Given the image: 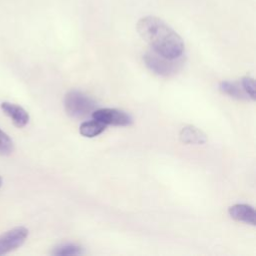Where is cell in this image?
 <instances>
[{
    "instance_id": "5bb4252c",
    "label": "cell",
    "mask_w": 256,
    "mask_h": 256,
    "mask_svg": "<svg viewBox=\"0 0 256 256\" xmlns=\"http://www.w3.org/2000/svg\"><path fill=\"white\" fill-rule=\"evenodd\" d=\"M1 185H2V178H1V176H0V187H1Z\"/></svg>"
},
{
    "instance_id": "9c48e42d",
    "label": "cell",
    "mask_w": 256,
    "mask_h": 256,
    "mask_svg": "<svg viewBox=\"0 0 256 256\" xmlns=\"http://www.w3.org/2000/svg\"><path fill=\"white\" fill-rule=\"evenodd\" d=\"M106 129V125L98 120H91L83 122L79 127V132L82 136L87 138H93L101 134Z\"/></svg>"
},
{
    "instance_id": "277c9868",
    "label": "cell",
    "mask_w": 256,
    "mask_h": 256,
    "mask_svg": "<svg viewBox=\"0 0 256 256\" xmlns=\"http://www.w3.org/2000/svg\"><path fill=\"white\" fill-rule=\"evenodd\" d=\"M92 117L105 125L129 126L132 124V117L129 114L114 108L96 109L93 111Z\"/></svg>"
},
{
    "instance_id": "7c38bea8",
    "label": "cell",
    "mask_w": 256,
    "mask_h": 256,
    "mask_svg": "<svg viewBox=\"0 0 256 256\" xmlns=\"http://www.w3.org/2000/svg\"><path fill=\"white\" fill-rule=\"evenodd\" d=\"M14 150V144L11 138L0 129V155H9Z\"/></svg>"
},
{
    "instance_id": "6da1fadb",
    "label": "cell",
    "mask_w": 256,
    "mask_h": 256,
    "mask_svg": "<svg viewBox=\"0 0 256 256\" xmlns=\"http://www.w3.org/2000/svg\"><path fill=\"white\" fill-rule=\"evenodd\" d=\"M137 31L152 51L169 59L180 58L184 51L182 38L163 20L145 16L137 22Z\"/></svg>"
},
{
    "instance_id": "52a82bcc",
    "label": "cell",
    "mask_w": 256,
    "mask_h": 256,
    "mask_svg": "<svg viewBox=\"0 0 256 256\" xmlns=\"http://www.w3.org/2000/svg\"><path fill=\"white\" fill-rule=\"evenodd\" d=\"M229 215L231 218L241 221L250 225H255V211L254 208L248 204H235L232 205L229 210Z\"/></svg>"
},
{
    "instance_id": "4fadbf2b",
    "label": "cell",
    "mask_w": 256,
    "mask_h": 256,
    "mask_svg": "<svg viewBox=\"0 0 256 256\" xmlns=\"http://www.w3.org/2000/svg\"><path fill=\"white\" fill-rule=\"evenodd\" d=\"M241 85L244 92L248 95L249 98L255 100V82L252 77L245 76L241 79Z\"/></svg>"
},
{
    "instance_id": "7a4b0ae2",
    "label": "cell",
    "mask_w": 256,
    "mask_h": 256,
    "mask_svg": "<svg viewBox=\"0 0 256 256\" xmlns=\"http://www.w3.org/2000/svg\"><path fill=\"white\" fill-rule=\"evenodd\" d=\"M64 107L68 115L78 118L93 112L96 108V102L79 90H71L65 95Z\"/></svg>"
},
{
    "instance_id": "8fae6325",
    "label": "cell",
    "mask_w": 256,
    "mask_h": 256,
    "mask_svg": "<svg viewBox=\"0 0 256 256\" xmlns=\"http://www.w3.org/2000/svg\"><path fill=\"white\" fill-rule=\"evenodd\" d=\"M82 253H83V248L74 243L60 244L56 246L52 251V254L57 256H75V255H80Z\"/></svg>"
},
{
    "instance_id": "ba28073f",
    "label": "cell",
    "mask_w": 256,
    "mask_h": 256,
    "mask_svg": "<svg viewBox=\"0 0 256 256\" xmlns=\"http://www.w3.org/2000/svg\"><path fill=\"white\" fill-rule=\"evenodd\" d=\"M180 140L185 143V144H204L207 141L206 134L200 130L199 128L193 126V125H188L185 126L181 129L180 134H179Z\"/></svg>"
},
{
    "instance_id": "3957f363",
    "label": "cell",
    "mask_w": 256,
    "mask_h": 256,
    "mask_svg": "<svg viewBox=\"0 0 256 256\" xmlns=\"http://www.w3.org/2000/svg\"><path fill=\"white\" fill-rule=\"evenodd\" d=\"M166 58L154 51H149L144 54L143 60L146 66L154 73L160 76H170L174 74L181 65V60Z\"/></svg>"
},
{
    "instance_id": "5b68a950",
    "label": "cell",
    "mask_w": 256,
    "mask_h": 256,
    "mask_svg": "<svg viewBox=\"0 0 256 256\" xmlns=\"http://www.w3.org/2000/svg\"><path fill=\"white\" fill-rule=\"evenodd\" d=\"M28 236V229L18 226L0 235V255L9 253L19 248Z\"/></svg>"
},
{
    "instance_id": "8992f818",
    "label": "cell",
    "mask_w": 256,
    "mask_h": 256,
    "mask_svg": "<svg viewBox=\"0 0 256 256\" xmlns=\"http://www.w3.org/2000/svg\"><path fill=\"white\" fill-rule=\"evenodd\" d=\"M1 109L12 120L15 126L21 128L27 125L29 121V115L27 111L21 106L10 102H2Z\"/></svg>"
},
{
    "instance_id": "30bf717a",
    "label": "cell",
    "mask_w": 256,
    "mask_h": 256,
    "mask_svg": "<svg viewBox=\"0 0 256 256\" xmlns=\"http://www.w3.org/2000/svg\"><path fill=\"white\" fill-rule=\"evenodd\" d=\"M219 89L224 94L238 100H245L248 97V95L244 92L242 88H240L236 83L230 82V81H222L219 84Z\"/></svg>"
}]
</instances>
